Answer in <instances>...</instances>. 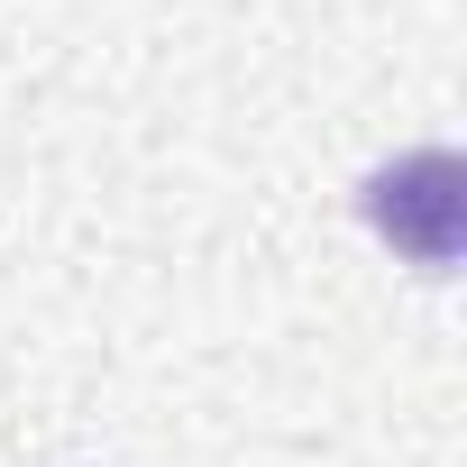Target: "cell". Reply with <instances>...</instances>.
Wrapping results in <instances>:
<instances>
[{
    "label": "cell",
    "mask_w": 467,
    "mask_h": 467,
    "mask_svg": "<svg viewBox=\"0 0 467 467\" xmlns=\"http://www.w3.org/2000/svg\"><path fill=\"white\" fill-rule=\"evenodd\" d=\"M367 220L421 266H458V229H467V174L449 147L394 156L385 174H367Z\"/></svg>",
    "instance_id": "6da1fadb"
}]
</instances>
